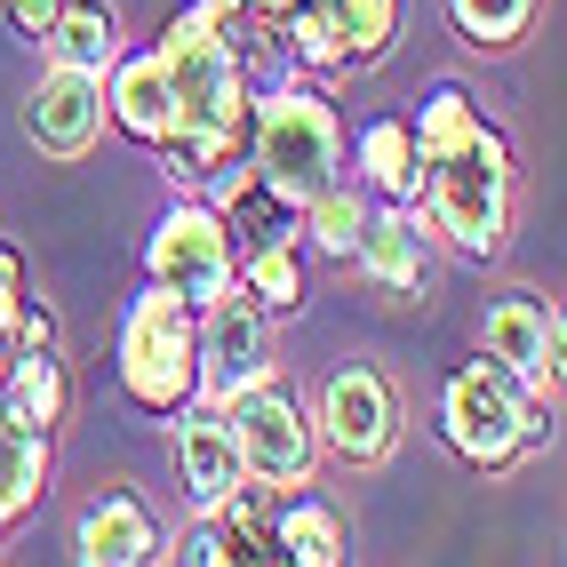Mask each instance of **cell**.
Returning a JSON list of instances; mask_svg holds the SVG:
<instances>
[{
	"label": "cell",
	"mask_w": 567,
	"mask_h": 567,
	"mask_svg": "<svg viewBox=\"0 0 567 567\" xmlns=\"http://www.w3.org/2000/svg\"><path fill=\"white\" fill-rule=\"evenodd\" d=\"M480 128H487V121H480L472 89L440 81V89L424 96V112H415V121H408V136H415V168H432V161H447V153H464V144H472Z\"/></svg>",
	"instance_id": "obj_22"
},
{
	"label": "cell",
	"mask_w": 567,
	"mask_h": 567,
	"mask_svg": "<svg viewBox=\"0 0 567 567\" xmlns=\"http://www.w3.org/2000/svg\"><path fill=\"white\" fill-rule=\"evenodd\" d=\"M176 472H184V496H193V512H216L224 496H240V487H248L224 408H208V400L176 408Z\"/></svg>",
	"instance_id": "obj_13"
},
{
	"label": "cell",
	"mask_w": 567,
	"mask_h": 567,
	"mask_svg": "<svg viewBox=\"0 0 567 567\" xmlns=\"http://www.w3.org/2000/svg\"><path fill=\"white\" fill-rule=\"evenodd\" d=\"M72 551L89 567H144V559H161V519L136 487H104V496L72 519Z\"/></svg>",
	"instance_id": "obj_14"
},
{
	"label": "cell",
	"mask_w": 567,
	"mask_h": 567,
	"mask_svg": "<svg viewBox=\"0 0 567 567\" xmlns=\"http://www.w3.org/2000/svg\"><path fill=\"white\" fill-rule=\"evenodd\" d=\"M233 264H240V233L233 216H216L208 200H184L153 224V240H144V272L153 288L184 296L193 312H208L216 296H233Z\"/></svg>",
	"instance_id": "obj_7"
},
{
	"label": "cell",
	"mask_w": 567,
	"mask_h": 567,
	"mask_svg": "<svg viewBox=\"0 0 567 567\" xmlns=\"http://www.w3.org/2000/svg\"><path fill=\"white\" fill-rule=\"evenodd\" d=\"M264 375H272V312H256L240 288L216 296V305L200 312V392L193 400L224 408L233 392L264 384Z\"/></svg>",
	"instance_id": "obj_10"
},
{
	"label": "cell",
	"mask_w": 567,
	"mask_h": 567,
	"mask_svg": "<svg viewBox=\"0 0 567 567\" xmlns=\"http://www.w3.org/2000/svg\"><path fill=\"white\" fill-rule=\"evenodd\" d=\"M41 49L49 64H72V72H104L112 56L128 49V32H121V9L112 0H64L56 24L41 32Z\"/></svg>",
	"instance_id": "obj_17"
},
{
	"label": "cell",
	"mask_w": 567,
	"mask_h": 567,
	"mask_svg": "<svg viewBox=\"0 0 567 567\" xmlns=\"http://www.w3.org/2000/svg\"><path fill=\"white\" fill-rule=\"evenodd\" d=\"M328 9H336V32H344L352 64H375L400 41V0H328Z\"/></svg>",
	"instance_id": "obj_26"
},
{
	"label": "cell",
	"mask_w": 567,
	"mask_h": 567,
	"mask_svg": "<svg viewBox=\"0 0 567 567\" xmlns=\"http://www.w3.org/2000/svg\"><path fill=\"white\" fill-rule=\"evenodd\" d=\"M480 352L496 360L512 384L536 400V408H551L559 400V352H567V320H559V305L551 296H536V288H512V296H496L487 305V320H480Z\"/></svg>",
	"instance_id": "obj_9"
},
{
	"label": "cell",
	"mask_w": 567,
	"mask_h": 567,
	"mask_svg": "<svg viewBox=\"0 0 567 567\" xmlns=\"http://www.w3.org/2000/svg\"><path fill=\"white\" fill-rule=\"evenodd\" d=\"M248 161L272 200H312L328 176H344V121L305 81H280L272 96H248Z\"/></svg>",
	"instance_id": "obj_2"
},
{
	"label": "cell",
	"mask_w": 567,
	"mask_h": 567,
	"mask_svg": "<svg viewBox=\"0 0 567 567\" xmlns=\"http://www.w3.org/2000/svg\"><path fill=\"white\" fill-rule=\"evenodd\" d=\"M233 288L272 320L296 312L305 305V256H296V240L288 233H256V248H240V264H233Z\"/></svg>",
	"instance_id": "obj_18"
},
{
	"label": "cell",
	"mask_w": 567,
	"mask_h": 567,
	"mask_svg": "<svg viewBox=\"0 0 567 567\" xmlns=\"http://www.w3.org/2000/svg\"><path fill=\"white\" fill-rule=\"evenodd\" d=\"M56 9H64V0H0V17H9L24 41H41V32L56 24Z\"/></svg>",
	"instance_id": "obj_29"
},
{
	"label": "cell",
	"mask_w": 567,
	"mask_h": 567,
	"mask_svg": "<svg viewBox=\"0 0 567 567\" xmlns=\"http://www.w3.org/2000/svg\"><path fill=\"white\" fill-rule=\"evenodd\" d=\"M41 496H49V432H32L0 408V527H17Z\"/></svg>",
	"instance_id": "obj_19"
},
{
	"label": "cell",
	"mask_w": 567,
	"mask_h": 567,
	"mask_svg": "<svg viewBox=\"0 0 567 567\" xmlns=\"http://www.w3.org/2000/svg\"><path fill=\"white\" fill-rule=\"evenodd\" d=\"M360 193H368V200H415V193H424V168H415L408 121H368V128H360Z\"/></svg>",
	"instance_id": "obj_21"
},
{
	"label": "cell",
	"mask_w": 567,
	"mask_h": 567,
	"mask_svg": "<svg viewBox=\"0 0 567 567\" xmlns=\"http://www.w3.org/2000/svg\"><path fill=\"white\" fill-rule=\"evenodd\" d=\"M544 0H447V24H456V41L480 49V56H504L527 41V24H536Z\"/></svg>",
	"instance_id": "obj_25"
},
{
	"label": "cell",
	"mask_w": 567,
	"mask_h": 567,
	"mask_svg": "<svg viewBox=\"0 0 567 567\" xmlns=\"http://www.w3.org/2000/svg\"><path fill=\"white\" fill-rule=\"evenodd\" d=\"M0 408H9L17 424H32V432H49V440H56V424L72 415V375H64V360H56V352H17V344H9Z\"/></svg>",
	"instance_id": "obj_16"
},
{
	"label": "cell",
	"mask_w": 567,
	"mask_h": 567,
	"mask_svg": "<svg viewBox=\"0 0 567 567\" xmlns=\"http://www.w3.org/2000/svg\"><path fill=\"white\" fill-rule=\"evenodd\" d=\"M512 200H519V176H512V144L496 128H480L464 153H447L424 168V193L408 208L432 224L440 240H456L464 256H504L512 240Z\"/></svg>",
	"instance_id": "obj_3"
},
{
	"label": "cell",
	"mask_w": 567,
	"mask_h": 567,
	"mask_svg": "<svg viewBox=\"0 0 567 567\" xmlns=\"http://www.w3.org/2000/svg\"><path fill=\"white\" fill-rule=\"evenodd\" d=\"M272 551L280 559H296V567H336L344 559V519H336V504H320V496H280V512H272Z\"/></svg>",
	"instance_id": "obj_20"
},
{
	"label": "cell",
	"mask_w": 567,
	"mask_h": 567,
	"mask_svg": "<svg viewBox=\"0 0 567 567\" xmlns=\"http://www.w3.org/2000/svg\"><path fill=\"white\" fill-rule=\"evenodd\" d=\"M296 216H305V233H312L320 256H352L360 233H368V193H360V184H344V176H328L312 200H296Z\"/></svg>",
	"instance_id": "obj_24"
},
{
	"label": "cell",
	"mask_w": 567,
	"mask_h": 567,
	"mask_svg": "<svg viewBox=\"0 0 567 567\" xmlns=\"http://www.w3.org/2000/svg\"><path fill=\"white\" fill-rule=\"evenodd\" d=\"M312 432H320L328 456H344L352 472H375V464L400 447V392H392V375L368 368V360H344V368L320 384Z\"/></svg>",
	"instance_id": "obj_8"
},
{
	"label": "cell",
	"mask_w": 567,
	"mask_h": 567,
	"mask_svg": "<svg viewBox=\"0 0 567 567\" xmlns=\"http://www.w3.org/2000/svg\"><path fill=\"white\" fill-rule=\"evenodd\" d=\"M352 264L384 288V296H424L432 288V224L415 216L408 200H384V208H368V233L352 248Z\"/></svg>",
	"instance_id": "obj_12"
},
{
	"label": "cell",
	"mask_w": 567,
	"mask_h": 567,
	"mask_svg": "<svg viewBox=\"0 0 567 567\" xmlns=\"http://www.w3.org/2000/svg\"><path fill=\"white\" fill-rule=\"evenodd\" d=\"M240 0H193L168 32H161V64H168V96H176V121L153 144L161 176L176 184H200L216 161H233L248 144V72H240Z\"/></svg>",
	"instance_id": "obj_1"
},
{
	"label": "cell",
	"mask_w": 567,
	"mask_h": 567,
	"mask_svg": "<svg viewBox=\"0 0 567 567\" xmlns=\"http://www.w3.org/2000/svg\"><path fill=\"white\" fill-rule=\"evenodd\" d=\"M104 121L112 128H128L136 144H161L168 121H176V96H168V64L161 49H144V56H112L104 64Z\"/></svg>",
	"instance_id": "obj_15"
},
{
	"label": "cell",
	"mask_w": 567,
	"mask_h": 567,
	"mask_svg": "<svg viewBox=\"0 0 567 567\" xmlns=\"http://www.w3.org/2000/svg\"><path fill=\"white\" fill-rule=\"evenodd\" d=\"M240 9H248V17H264V24H272V17L288 9V0H240Z\"/></svg>",
	"instance_id": "obj_30"
},
{
	"label": "cell",
	"mask_w": 567,
	"mask_h": 567,
	"mask_svg": "<svg viewBox=\"0 0 567 567\" xmlns=\"http://www.w3.org/2000/svg\"><path fill=\"white\" fill-rule=\"evenodd\" d=\"M17 312H24V248L0 240V344L17 336Z\"/></svg>",
	"instance_id": "obj_28"
},
{
	"label": "cell",
	"mask_w": 567,
	"mask_h": 567,
	"mask_svg": "<svg viewBox=\"0 0 567 567\" xmlns=\"http://www.w3.org/2000/svg\"><path fill=\"white\" fill-rule=\"evenodd\" d=\"M24 136L41 144V161H89L104 144V72L49 64L24 96Z\"/></svg>",
	"instance_id": "obj_11"
},
{
	"label": "cell",
	"mask_w": 567,
	"mask_h": 567,
	"mask_svg": "<svg viewBox=\"0 0 567 567\" xmlns=\"http://www.w3.org/2000/svg\"><path fill=\"white\" fill-rule=\"evenodd\" d=\"M224 424H233L240 472H248L256 496H296V487H312V472H320V432H312V415L296 408L272 375L224 400Z\"/></svg>",
	"instance_id": "obj_6"
},
{
	"label": "cell",
	"mask_w": 567,
	"mask_h": 567,
	"mask_svg": "<svg viewBox=\"0 0 567 567\" xmlns=\"http://www.w3.org/2000/svg\"><path fill=\"white\" fill-rule=\"evenodd\" d=\"M440 440L456 447L464 464L504 472V464H519V456H536V447H551V424L536 415V400H527L512 375L480 352V360H464V368L440 384Z\"/></svg>",
	"instance_id": "obj_4"
},
{
	"label": "cell",
	"mask_w": 567,
	"mask_h": 567,
	"mask_svg": "<svg viewBox=\"0 0 567 567\" xmlns=\"http://www.w3.org/2000/svg\"><path fill=\"white\" fill-rule=\"evenodd\" d=\"M272 24H280V49H288L296 72H344V64H352V49H344V32H336V9H328V0H288Z\"/></svg>",
	"instance_id": "obj_23"
},
{
	"label": "cell",
	"mask_w": 567,
	"mask_h": 567,
	"mask_svg": "<svg viewBox=\"0 0 567 567\" xmlns=\"http://www.w3.org/2000/svg\"><path fill=\"white\" fill-rule=\"evenodd\" d=\"M121 392L144 415H176L200 392V312L168 288H144L121 320Z\"/></svg>",
	"instance_id": "obj_5"
},
{
	"label": "cell",
	"mask_w": 567,
	"mask_h": 567,
	"mask_svg": "<svg viewBox=\"0 0 567 567\" xmlns=\"http://www.w3.org/2000/svg\"><path fill=\"white\" fill-rule=\"evenodd\" d=\"M161 559H184V567H224V559H233V544H224V527L200 512V519L176 536V551H161Z\"/></svg>",
	"instance_id": "obj_27"
}]
</instances>
